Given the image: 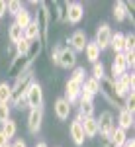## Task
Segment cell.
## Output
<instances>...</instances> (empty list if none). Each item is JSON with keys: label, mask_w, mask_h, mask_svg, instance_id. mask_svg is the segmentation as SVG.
<instances>
[{"label": "cell", "mask_w": 135, "mask_h": 147, "mask_svg": "<svg viewBox=\"0 0 135 147\" xmlns=\"http://www.w3.org/2000/svg\"><path fill=\"white\" fill-rule=\"evenodd\" d=\"M124 100H125V102H124V106H122V108H124V110H127L129 114H133V112H135V90L127 92Z\"/></svg>", "instance_id": "cell-27"}, {"label": "cell", "mask_w": 135, "mask_h": 147, "mask_svg": "<svg viewBox=\"0 0 135 147\" xmlns=\"http://www.w3.org/2000/svg\"><path fill=\"white\" fill-rule=\"evenodd\" d=\"M71 79H73V80H77V82H84V69H82V67H77Z\"/></svg>", "instance_id": "cell-34"}, {"label": "cell", "mask_w": 135, "mask_h": 147, "mask_svg": "<svg viewBox=\"0 0 135 147\" xmlns=\"http://www.w3.org/2000/svg\"><path fill=\"white\" fill-rule=\"evenodd\" d=\"M82 90H84V92H88V94H92V96L100 94V80L92 79V77L84 79V82H82Z\"/></svg>", "instance_id": "cell-19"}, {"label": "cell", "mask_w": 135, "mask_h": 147, "mask_svg": "<svg viewBox=\"0 0 135 147\" xmlns=\"http://www.w3.org/2000/svg\"><path fill=\"white\" fill-rule=\"evenodd\" d=\"M8 141H10V139H8V137H6L4 134H2V131H0V147H6V145H10Z\"/></svg>", "instance_id": "cell-37"}, {"label": "cell", "mask_w": 135, "mask_h": 147, "mask_svg": "<svg viewBox=\"0 0 135 147\" xmlns=\"http://www.w3.org/2000/svg\"><path fill=\"white\" fill-rule=\"evenodd\" d=\"M4 14H6V2H2V0H0V18H2Z\"/></svg>", "instance_id": "cell-40"}, {"label": "cell", "mask_w": 135, "mask_h": 147, "mask_svg": "<svg viewBox=\"0 0 135 147\" xmlns=\"http://www.w3.org/2000/svg\"><path fill=\"white\" fill-rule=\"evenodd\" d=\"M133 47H135V35L125 34L124 35V53H133Z\"/></svg>", "instance_id": "cell-29"}, {"label": "cell", "mask_w": 135, "mask_h": 147, "mask_svg": "<svg viewBox=\"0 0 135 147\" xmlns=\"http://www.w3.org/2000/svg\"><path fill=\"white\" fill-rule=\"evenodd\" d=\"M104 77H106V73H104V65H102V61L94 63V65H92V79L102 80Z\"/></svg>", "instance_id": "cell-30"}, {"label": "cell", "mask_w": 135, "mask_h": 147, "mask_svg": "<svg viewBox=\"0 0 135 147\" xmlns=\"http://www.w3.org/2000/svg\"><path fill=\"white\" fill-rule=\"evenodd\" d=\"M24 39H28L30 43L35 39H41V28H39V20H32L24 28Z\"/></svg>", "instance_id": "cell-12"}, {"label": "cell", "mask_w": 135, "mask_h": 147, "mask_svg": "<svg viewBox=\"0 0 135 147\" xmlns=\"http://www.w3.org/2000/svg\"><path fill=\"white\" fill-rule=\"evenodd\" d=\"M80 92H82V82H77V80L69 79L67 80V86H65V96H63V98H65L69 104H73V102L79 100Z\"/></svg>", "instance_id": "cell-8"}, {"label": "cell", "mask_w": 135, "mask_h": 147, "mask_svg": "<svg viewBox=\"0 0 135 147\" xmlns=\"http://www.w3.org/2000/svg\"><path fill=\"white\" fill-rule=\"evenodd\" d=\"M86 43H88V37H86V34H84V32H80V30H77L75 34L69 37V47H71L75 53H79V51H84Z\"/></svg>", "instance_id": "cell-10"}, {"label": "cell", "mask_w": 135, "mask_h": 147, "mask_svg": "<svg viewBox=\"0 0 135 147\" xmlns=\"http://www.w3.org/2000/svg\"><path fill=\"white\" fill-rule=\"evenodd\" d=\"M133 125V114H129L127 110H120V116H118V127L120 129H124V131H127L129 127Z\"/></svg>", "instance_id": "cell-17"}, {"label": "cell", "mask_w": 135, "mask_h": 147, "mask_svg": "<svg viewBox=\"0 0 135 147\" xmlns=\"http://www.w3.org/2000/svg\"><path fill=\"white\" fill-rule=\"evenodd\" d=\"M125 55V63H127V69H133L135 65V55L133 53H124Z\"/></svg>", "instance_id": "cell-36"}, {"label": "cell", "mask_w": 135, "mask_h": 147, "mask_svg": "<svg viewBox=\"0 0 135 147\" xmlns=\"http://www.w3.org/2000/svg\"><path fill=\"white\" fill-rule=\"evenodd\" d=\"M112 28L108 26V24H102L98 26V30H96V37H94V43L98 45L100 51H104L106 47H110V41H112Z\"/></svg>", "instance_id": "cell-4"}, {"label": "cell", "mask_w": 135, "mask_h": 147, "mask_svg": "<svg viewBox=\"0 0 135 147\" xmlns=\"http://www.w3.org/2000/svg\"><path fill=\"white\" fill-rule=\"evenodd\" d=\"M26 104H28V108L32 110V108H41V104H43V88H41V84L39 82H32L30 84V88L26 92Z\"/></svg>", "instance_id": "cell-2"}, {"label": "cell", "mask_w": 135, "mask_h": 147, "mask_svg": "<svg viewBox=\"0 0 135 147\" xmlns=\"http://www.w3.org/2000/svg\"><path fill=\"white\" fill-rule=\"evenodd\" d=\"M82 118L77 116L75 118V122H71V127H69V131H71V137H73V141H75V145H82L84 143V129H82Z\"/></svg>", "instance_id": "cell-11"}, {"label": "cell", "mask_w": 135, "mask_h": 147, "mask_svg": "<svg viewBox=\"0 0 135 147\" xmlns=\"http://www.w3.org/2000/svg\"><path fill=\"white\" fill-rule=\"evenodd\" d=\"M6 147H12V145H6Z\"/></svg>", "instance_id": "cell-42"}, {"label": "cell", "mask_w": 135, "mask_h": 147, "mask_svg": "<svg viewBox=\"0 0 135 147\" xmlns=\"http://www.w3.org/2000/svg\"><path fill=\"white\" fill-rule=\"evenodd\" d=\"M12 147H26V141H24V139H16V141L12 143Z\"/></svg>", "instance_id": "cell-38"}, {"label": "cell", "mask_w": 135, "mask_h": 147, "mask_svg": "<svg viewBox=\"0 0 135 147\" xmlns=\"http://www.w3.org/2000/svg\"><path fill=\"white\" fill-rule=\"evenodd\" d=\"M53 110H55L57 118H59L61 122H65V120H69V116H71V104H69L65 98H57Z\"/></svg>", "instance_id": "cell-13"}, {"label": "cell", "mask_w": 135, "mask_h": 147, "mask_svg": "<svg viewBox=\"0 0 135 147\" xmlns=\"http://www.w3.org/2000/svg\"><path fill=\"white\" fill-rule=\"evenodd\" d=\"M122 147H135V139H133V137H131V139L127 137V141H125V143H124Z\"/></svg>", "instance_id": "cell-39"}, {"label": "cell", "mask_w": 135, "mask_h": 147, "mask_svg": "<svg viewBox=\"0 0 135 147\" xmlns=\"http://www.w3.org/2000/svg\"><path fill=\"white\" fill-rule=\"evenodd\" d=\"M8 37H10L12 43H18V41L24 37V30H22V28H18L16 24H12L10 28H8Z\"/></svg>", "instance_id": "cell-26"}, {"label": "cell", "mask_w": 135, "mask_h": 147, "mask_svg": "<svg viewBox=\"0 0 135 147\" xmlns=\"http://www.w3.org/2000/svg\"><path fill=\"white\" fill-rule=\"evenodd\" d=\"M49 18H51V12L47 10V6H41V24H39V28L43 30V39L41 41H45L47 39V28H49Z\"/></svg>", "instance_id": "cell-23"}, {"label": "cell", "mask_w": 135, "mask_h": 147, "mask_svg": "<svg viewBox=\"0 0 135 147\" xmlns=\"http://www.w3.org/2000/svg\"><path fill=\"white\" fill-rule=\"evenodd\" d=\"M108 139H110V143H112L114 147H122L125 141H127V134H125L124 129H120V127L116 125V127L112 129V134L108 136Z\"/></svg>", "instance_id": "cell-15"}, {"label": "cell", "mask_w": 135, "mask_h": 147, "mask_svg": "<svg viewBox=\"0 0 135 147\" xmlns=\"http://www.w3.org/2000/svg\"><path fill=\"white\" fill-rule=\"evenodd\" d=\"M34 82V71L30 69V71H26L24 75H20L16 82L12 84V98L10 102L16 106V108H26L24 106V100H26V92L30 88V84Z\"/></svg>", "instance_id": "cell-1"}, {"label": "cell", "mask_w": 135, "mask_h": 147, "mask_svg": "<svg viewBox=\"0 0 135 147\" xmlns=\"http://www.w3.org/2000/svg\"><path fill=\"white\" fill-rule=\"evenodd\" d=\"M110 45H112V49L116 51V53H124V34H120V32L112 34Z\"/></svg>", "instance_id": "cell-24"}, {"label": "cell", "mask_w": 135, "mask_h": 147, "mask_svg": "<svg viewBox=\"0 0 135 147\" xmlns=\"http://www.w3.org/2000/svg\"><path fill=\"white\" fill-rule=\"evenodd\" d=\"M12 98V84L10 82H0V104H10Z\"/></svg>", "instance_id": "cell-22"}, {"label": "cell", "mask_w": 135, "mask_h": 147, "mask_svg": "<svg viewBox=\"0 0 135 147\" xmlns=\"http://www.w3.org/2000/svg\"><path fill=\"white\" fill-rule=\"evenodd\" d=\"M59 67H63V69H75L77 67V53L71 47L59 49Z\"/></svg>", "instance_id": "cell-6"}, {"label": "cell", "mask_w": 135, "mask_h": 147, "mask_svg": "<svg viewBox=\"0 0 135 147\" xmlns=\"http://www.w3.org/2000/svg\"><path fill=\"white\" fill-rule=\"evenodd\" d=\"M96 122H98V134H100L102 137H108L112 134V129L116 127V120H114L112 112H102L100 118H98Z\"/></svg>", "instance_id": "cell-5"}, {"label": "cell", "mask_w": 135, "mask_h": 147, "mask_svg": "<svg viewBox=\"0 0 135 147\" xmlns=\"http://www.w3.org/2000/svg\"><path fill=\"white\" fill-rule=\"evenodd\" d=\"M28 49H30V41L22 37V39H20V41L16 43V55H18V57H26Z\"/></svg>", "instance_id": "cell-31"}, {"label": "cell", "mask_w": 135, "mask_h": 147, "mask_svg": "<svg viewBox=\"0 0 135 147\" xmlns=\"http://www.w3.org/2000/svg\"><path fill=\"white\" fill-rule=\"evenodd\" d=\"M80 124H82V129H84V137L98 136V122H96V118H84Z\"/></svg>", "instance_id": "cell-14"}, {"label": "cell", "mask_w": 135, "mask_h": 147, "mask_svg": "<svg viewBox=\"0 0 135 147\" xmlns=\"http://www.w3.org/2000/svg\"><path fill=\"white\" fill-rule=\"evenodd\" d=\"M30 69H32V63H30L26 57H18V55H16L14 63L10 65L8 75H10V77H14V79H18L20 75H24V73H26V71H30Z\"/></svg>", "instance_id": "cell-9"}, {"label": "cell", "mask_w": 135, "mask_h": 147, "mask_svg": "<svg viewBox=\"0 0 135 147\" xmlns=\"http://www.w3.org/2000/svg\"><path fill=\"white\" fill-rule=\"evenodd\" d=\"M84 53H86V59H88L92 65L100 61V49H98V45H96L94 41H88V43H86V47H84Z\"/></svg>", "instance_id": "cell-18"}, {"label": "cell", "mask_w": 135, "mask_h": 147, "mask_svg": "<svg viewBox=\"0 0 135 147\" xmlns=\"http://www.w3.org/2000/svg\"><path fill=\"white\" fill-rule=\"evenodd\" d=\"M22 2H18V0H10V2H6V12L8 14H12V16H16L18 12L22 10Z\"/></svg>", "instance_id": "cell-32"}, {"label": "cell", "mask_w": 135, "mask_h": 147, "mask_svg": "<svg viewBox=\"0 0 135 147\" xmlns=\"http://www.w3.org/2000/svg\"><path fill=\"white\" fill-rule=\"evenodd\" d=\"M30 22H32V16H30V12L26 10V8H22V10L14 16V24H16L18 28H22V30H24V28H26Z\"/></svg>", "instance_id": "cell-21"}, {"label": "cell", "mask_w": 135, "mask_h": 147, "mask_svg": "<svg viewBox=\"0 0 135 147\" xmlns=\"http://www.w3.org/2000/svg\"><path fill=\"white\" fill-rule=\"evenodd\" d=\"M114 18H116V22H124L125 18H131V14L125 8V2H116L114 4Z\"/></svg>", "instance_id": "cell-20"}, {"label": "cell", "mask_w": 135, "mask_h": 147, "mask_svg": "<svg viewBox=\"0 0 135 147\" xmlns=\"http://www.w3.org/2000/svg\"><path fill=\"white\" fill-rule=\"evenodd\" d=\"M41 49H43V41L41 39H35L30 43V49H28V53H26V59L30 61V63H34L37 57L41 55Z\"/></svg>", "instance_id": "cell-16"}, {"label": "cell", "mask_w": 135, "mask_h": 147, "mask_svg": "<svg viewBox=\"0 0 135 147\" xmlns=\"http://www.w3.org/2000/svg\"><path fill=\"white\" fill-rule=\"evenodd\" d=\"M84 18V8L80 2H65V22L79 24Z\"/></svg>", "instance_id": "cell-3"}, {"label": "cell", "mask_w": 135, "mask_h": 147, "mask_svg": "<svg viewBox=\"0 0 135 147\" xmlns=\"http://www.w3.org/2000/svg\"><path fill=\"white\" fill-rule=\"evenodd\" d=\"M0 131H2L4 136L8 137V139H10V137L16 136V131H18V125H16V122H14V120L10 118V120H6V122L2 124V129H0Z\"/></svg>", "instance_id": "cell-25"}, {"label": "cell", "mask_w": 135, "mask_h": 147, "mask_svg": "<svg viewBox=\"0 0 135 147\" xmlns=\"http://www.w3.org/2000/svg\"><path fill=\"white\" fill-rule=\"evenodd\" d=\"M112 65L118 69V71H122V73H127V63H125V55H124V53H116V59H114Z\"/></svg>", "instance_id": "cell-28"}, {"label": "cell", "mask_w": 135, "mask_h": 147, "mask_svg": "<svg viewBox=\"0 0 135 147\" xmlns=\"http://www.w3.org/2000/svg\"><path fill=\"white\" fill-rule=\"evenodd\" d=\"M35 147H47V143H45V141H39V143H37Z\"/></svg>", "instance_id": "cell-41"}, {"label": "cell", "mask_w": 135, "mask_h": 147, "mask_svg": "<svg viewBox=\"0 0 135 147\" xmlns=\"http://www.w3.org/2000/svg\"><path fill=\"white\" fill-rule=\"evenodd\" d=\"M6 120H10V106L8 104H0V124H4Z\"/></svg>", "instance_id": "cell-33"}, {"label": "cell", "mask_w": 135, "mask_h": 147, "mask_svg": "<svg viewBox=\"0 0 135 147\" xmlns=\"http://www.w3.org/2000/svg\"><path fill=\"white\" fill-rule=\"evenodd\" d=\"M43 122V108H32L28 114V129L30 134H37Z\"/></svg>", "instance_id": "cell-7"}, {"label": "cell", "mask_w": 135, "mask_h": 147, "mask_svg": "<svg viewBox=\"0 0 135 147\" xmlns=\"http://www.w3.org/2000/svg\"><path fill=\"white\" fill-rule=\"evenodd\" d=\"M59 49H61V47H53V49H51V63H53V65H59Z\"/></svg>", "instance_id": "cell-35"}]
</instances>
